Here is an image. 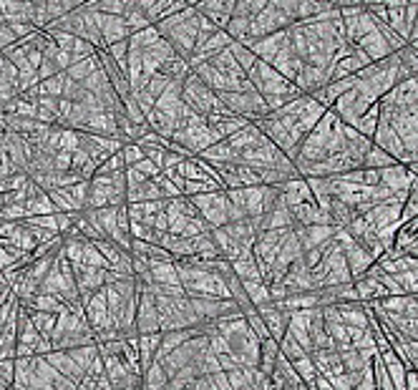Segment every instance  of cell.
<instances>
[{"instance_id": "obj_28", "label": "cell", "mask_w": 418, "mask_h": 390, "mask_svg": "<svg viewBox=\"0 0 418 390\" xmlns=\"http://www.w3.org/2000/svg\"><path fill=\"white\" fill-rule=\"evenodd\" d=\"M398 58H401V63L406 66V68L418 78V51L413 48L411 43H406V46H403V48L398 51Z\"/></svg>"}, {"instance_id": "obj_20", "label": "cell", "mask_w": 418, "mask_h": 390, "mask_svg": "<svg viewBox=\"0 0 418 390\" xmlns=\"http://www.w3.org/2000/svg\"><path fill=\"white\" fill-rule=\"evenodd\" d=\"M159 31H156V26H149V28H144V31H136V33H131L129 36V48L131 51H144V48H149L151 43H156L159 41Z\"/></svg>"}, {"instance_id": "obj_33", "label": "cell", "mask_w": 418, "mask_h": 390, "mask_svg": "<svg viewBox=\"0 0 418 390\" xmlns=\"http://www.w3.org/2000/svg\"><path fill=\"white\" fill-rule=\"evenodd\" d=\"M134 169L139 171V174H141L144 179H156V177L161 174L159 166H156L154 161H149V159H141L139 164H134Z\"/></svg>"}, {"instance_id": "obj_15", "label": "cell", "mask_w": 418, "mask_h": 390, "mask_svg": "<svg viewBox=\"0 0 418 390\" xmlns=\"http://www.w3.org/2000/svg\"><path fill=\"white\" fill-rule=\"evenodd\" d=\"M184 8H189L184 0H156V6L151 8V13L146 18H149V23L154 26V23H159L161 18H169V16H174V13H182Z\"/></svg>"}, {"instance_id": "obj_34", "label": "cell", "mask_w": 418, "mask_h": 390, "mask_svg": "<svg viewBox=\"0 0 418 390\" xmlns=\"http://www.w3.org/2000/svg\"><path fill=\"white\" fill-rule=\"evenodd\" d=\"M18 43V38H16V33L11 31V26L8 23H0V53L6 48H11V46H16Z\"/></svg>"}, {"instance_id": "obj_43", "label": "cell", "mask_w": 418, "mask_h": 390, "mask_svg": "<svg viewBox=\"0 0 418 390\" xmlns=\"http://www.w3.org/2000/svg\"><path fill=\"white\" fill-rule=\"evenodd\" d=\"M406 3H411V6H418V0H406Z\"/></svg>"}, {"instance_id": "obj_4", "label": "cell", "mask_w": 418, "mask_h": 390, "mask_svg": "<svg viewBox=\"0 0 418 390\" xmlns=\"http://www.w3.org/2000/svg\"><path fill=\"white\" fill-rule=\"evenodd\" d=\"M373 144L381 146L386 154H391L393 159L398 161V164H403V161H406V149H403V141L398 139V134L391 128V123L383 121L381 116H378V128H375V134H373Z\"/></svg>"}, {"instance_id": "obj_1", "label": "cell", "mask_w": 418, "mask_h": 390, "mask_svg": "<svg viewBox=\"0 0 418 390\" xmlns=\"http://www.w3.org/2000/svg\"><path fill=\"white\" fill-rule=\"evenodd\" d=\"M192 204L199 209V217L207 222L212 230L215 227H225L230 222V209L232 202L227 199L225 192H209V194H199V197H189Z\"/></svg>"}, {"instance_id": "obj_13", "label": "cell", "mask_w": 418, "mask_h": 390, "mask_svg": "<svg viewBox=\"0 0 418 390\" xmlns=\"http://www.w3.org/2000/svg\"><path fill=\"white\" fill-rule=\"evenodd\" d=\"M151 282L156 284H182L179 282L177 262H149Z\"/></svg>"}, {"instance_id": "obj_2", "label": "cell", "mask_w": 418, "mask_h": 390, "mask_svg": "<svg viewBox=\"0 0 418 390\" xmlns=\"http://www.w3.org/2000/svg\"><path fill=\"white\" fill-rule=\"evenodd\" d=\"M182 101L187 103V106L192 108L194 113H199V116H207V113L212 111V108H215L217 93L212 91V88H209L207 83H202V81H199L194 73H189L187 78H184Z\"/></svg>"}, {"instance_id": "obj_12", "label": "cell", "mask_w": 418, "mask_h": 390, "mask_svg": "<svg viewBox=\"0 0 418 390\" xmlns=\"http://www.w3.org/2000/svg\"><path fill=\"white\" fill-rule=\"evenodd\" d=\"M260 139H262V131H260V128L255 126V123H247V126L242 128V131H237L235 136H230V139H225V141L237 151V154H240V151H245V149H250V146H255Z\"/></svg>"}, {"instance_id": "obj_17", "label": "cell", "mask_w": 418, "mask_h": 390, "mask_svg": "<svg viewBox=\"0 0 418 390\" xmlns=\"http://www.w3.org/2000/svg\"><path fill=\"white\" fill-rule=\"evenodd\" d=\"M393 164H398V161L375 144L370 146L368 154L363 156V169H388V166H393Z\"/></svg>"}, {"instance_id": "obj_11", "label": "cell", "mask_w": 418, "mask_h": 390, "mask_svg": "<svg viewBox=\"0 0 418 390\" xmlns=\"http://www.w3.org/2000/svg\"><path fill=\"white\" fill-rule=\"evenodd\" d=\"M199 159L209 161V164H232L235 161L237 164V151L232 149L227 141H217V144H212L209 149H204L202 154H199Z\"/></svg>"}, {"instance_id": "obj_32", "label": "cell", "mask_w": 418, "mask_h": 390, "mask_svg": "<svg viewBox=\"0 0 418 390\" xmlns=\"http://www.w3.org/2000/svg\"><path fill=\"white\" fill-rule=\"evenodd\" d=\"M378 31H381V36L386 38V43H388V46H391L393 53H398V51H401L403 46H406V41H403V38L398 36L396 31H391V28H388L386 23H378Z\"/></svg>"}, {"instance_id": "obj_31", "label": "cell", "mask_w": 418, "mask_h": 390, "mask_svg": "<svg viewBox=\"0 0 418 390\" xmlns=\"http://www.w3.org/2000/svg\"><path fill=\"white\" fill-rule=\"evenodd\" d=\"M121 156H123V164L126 166H134V164H139L141 159H144V149H141L139 144H123V149H121Z\"/></svg>"}, {"instance_id": "obj_37", "label": "cell", "mask_w": 418, "mask_h": 390, "mask_svg": "<svg viewBox=\"0 0 418 390\" xmlns=\"http://www.w3.org/2000/svg\"><path fill=\"white\" fill-rule=\"evenodd\" d=\"M53 63H56V68H58V71H68L71 63H73V58H71L68 51H61L58 48V53L53 56Z\"/></svg>"}, {"instance_id": "obj_3", "label": "cell", "mask_w": 418, "mask_h": 390, "mask_svg": "<svg viewBox=\"0 0 418 390\" xmlns=\"http://www.w3.org/2000/svg\"><path fill=\"white\" fill-rule=\"evenodd\" d=\"M287 46H290V33H287V28H285V31H275L265 38H258V41H253L247 48L253 51L255 58L265 61V63H272L275 56L282 48H287Z\"/></svg>"}, {"instance_id": "obj_8", "label": "cell", "mask_w": 418, "mask_h": 390, "mask_svg": "<svg viewBox=\"0 0 418 390\" xmlns=\"http://www.w3.org/2000/svg\"><path fill=\"white\" fill-rule=\"evenodd\" d=\"M327 83H330V81H327V68H315V66H310V63L302 66L300 73H297V78H295L297 91L307 93V96Z\"/></svg>"}, {"instance_id": "obj_40", "label": "cell", "mask_w": 418, "mask_h": 390, "mask_svg": "<svg viewBox=\"0 0 418 390\" xmlns=\"http://www.w3.org/2000/svg\"><path fill=\"white\" fill-rule=\"evenodd\" d=\"M335 6L338 8H350V6H363L360 0H335Z\"/></svg>"}, {"instance_id": "obj_16", "label": "cell", "mask_w": 418, "mask_h": 390, "mask_svg": "<svg viewBox=\"0 0 418 390\" xmlns=\"http://www.w3.org/2000/svg\"><path fill=\"white\" fill-rule=\"evenodd\" d=\"M159 73H164L169 81H184L189 73H192V68H189V63L184 58H179V56H172L169 61H164V63H161Z\"/></svg>"}, {"instance_id": "obj_24", "label": "cell", "mask_w": 418, "mask_h": 390, "mask_svg": "<svg viewBox=\"0 0 418 390\" xmlns=\"http://www.w3.org/2000/svg\"><path fill=\"white\" fill-rule=\"evenodd\" d=\"M227 36L232 38L235 43H242L247 38V33H250V18H237V16H232L230 18V23H227Z\"/></svg>"}, {"instance_id": "obj_44", "label": "cell", "mask_w": 418, "mask_h": 390, "mask_svg": "<svg viewBox=\"0 0 418 390\" xmlns=\"http://www.w3.org/2000/svg\"><path fill=\"white\" fill-rule=\"evenodd\" d=\"M411 46H413V48H416V51H418V41H413V43H411Z\"/></svg>"}, {"instance_id": "obj_42", "label": "cell", "mask_w": 418, "mask_h": 390, "mask_svg": "<svg viewBox=\"0 0 418 390\" xmlns=\"http://www.w3.org/2000/svg\"><path fill=\"white\" fill-rule=\"evenodd\" d=\"M31 3H33L36 8H46V3H49V0H31Z\"/></svg>"}, {"instance_id": "obj_27", "label": "cell", "mask_w": 418, "mask_h": 390, "mask_svg": "<svg viewBox=\"0 0 418 390\" xmlns=\"http://www.w3.org/2000/svg\"><path fill=\"white\" fill-rule=\"evenodd\" d=\"M292 368H295V373L300 375V380H302L305 385H310L312 380L317 378V370H315V365H312L310 355H305V358L295 360V363H292Z\"/></svg>"}, {"instance_id": "obj_10", "label": "cell", "mask_w": 418, "mask_h": 390, "mask_svg": "<svg viewBox=\"0 0 418 390\" xmlns=\"http://www.w3.org/2000/svg\"><path fill=\"white\" fill-rule=\"evenodd\" d=\"M355 46H360V48H363L365 53H368V58L373 61V63H375V61L388 58V56L393 53L391 46L386 43V38L381 36V31H378V28H375L373 33H368V36L360 38V41L355 43Z\"/></svg>"}, {"instance_id": "obj_5", "label": "cell", "mask_w": 418, "mask_h": 390, "mask_svg": "<svg viewBox=\"0 0 418 390\" xmlns=\"http://www.w3.org/2000/svg\"><path fill=\"white\" fill-rule=\"evenodd\" d=\"M378 174H381V184L391 189V192H411V187L418 182L411 174V169L403 164H393V166H388V169H378Z\"/></svg>"}, {"instance_id": "obj_41", "label": "cell", "mask_w": 418, "mask_h": 390, "mask_svg": "<svg viewBox=\"0 0 418 390\" xmlns=\"http://www.w3.org/2000/svg\"><path fill=\"white\" fill-rule=\"evenodd\" d=\"M413 41H418V16H416V23H413V28H411V36H408V43H413Z\"/></svg>"}, {"instance_id": "obj_30", "label": "cell", "mask_w": 418, "mask_h": 390, "mask_svg": "<svg viewBox=\"0 0 418 390\" xmlns=\"http://www.w3.org/2000/svg\"><path fill=\"white\" fill-rule=\"evenodd\" d=\"M118 171H126V164H123L121 151H118V154H113V156H108V159L96 169V174H118Z\"/></svg>"}, {"instance_id": "obj_36", "label": "cell", "mask_w": 418, "mask_h": 390, "mask_svg": "<svg viewBox=\"0 0 418 390\" xmlns=\"http://www.w3.org/2000/svg\"><path fill=\"white\" fill-rule=\"evenodd\" d=\"M237 18H253V0H237L235 3V13Z\"/></svg>"}, {"instance_id": "obj_26", "label": "cell", "mask_w": 418, "mask_h": 390, "mask_svg": "<svg viewBox=\"0 0 418 390\" xmlns=\"http://www.w3.org/2000/svg\"><path fill=\"white\" fill-rule=\"evenodd\" d=\"M106 53L111 56L113 61H116V66L121 71H126V56H129V38L126 41H116L111 43V46H106ZM126 76V73H123Z\"/></svg>"}, {"instance_id": "obj_35", "label": "cell", "mask_w": 418, "mask_h": 390, "mask_svg": "<svg viewBox=\"0 0 418 390\" xmlns=\"http://www.w3.org/2000/svg\"><path fill=\"white\" fill-rule=\"evenodd\" d=\"M36 73H38V78H41V81H46V78H53V76L61 73V71L56 68V63L51 58H44V61H41V66H38Z\"/></svg>"}, {"instance_id": "obj_29", "label": "cell", "mask_w": 418, "mask_h": 390, "mask_svg": "<svg viewBox=\"0 0 418 390\" xmlns=\"http://www.w3.org/2000/svg\"><path fill=\"white\" fill-rule=\"evenodd\" d=\"M93 53H96V46H93V43L83 41V38H76L73 48H71V58H73V63L81 58H88V56H93Z\"/></svg>"}, {"instance_id": "obj_7", "label": "cell", "mask_w": 418, "mask_h": 390, "mask_svg": "<svg viewBox=\"0 0 418 390\" xmlns=\"http://www.w3.org/2000/svg\"><path fill=\"white\" fill-rule=\"evenodd\" d=\"M98 31H101L103 46H111L116 41H126L131 36V31L126 28L121 16H106V13H98Z\"/></svg>"}, {"instance_id": "obj_6", "label": "cell", "mask_w": 418, "mask_h": 390, "mask_svg": "<svg viewBox=\"0 0 418 390\" xmlns=\"http://www.w3.org/2000/svg\"><path fill=\"white\" fill-rule=\"evenodd\" d=\"M46 360H49V365L56 370V373H61L63 378H68V380H73L76 385L81 383V380L86 378V373L78 368V365L73 363V358H71L66 350H51V353H46L44 355Z\"/></svg>"}, {"instance_id": "obj_25", "label": "cell", "mask_w": 418, "mask_h": 390, "mask_svg": "<svg viewBox=\"0 0 418 390\" xmlns=\"http://www.w3.org/2000/svg\"><path fill=\"white\" fill-rule=\"evenodd\" d=\"M141 53H146V56H151V58H156L159 63H164V61H169L174 56V48L169 46V41L166 38H159L156 43H151L149 48H144Z\"/></svg>"}, {"instance_id": "obj_23", "label": "cell", "mask_w": 418, "mask_h": 390, "mask_svg": "<svg viewBox=\"0 0 418 390\" xmlns=\"http://www.w3.org/2000/svg\"><path fill=\"white\" fill-rule=\"evenodd\" d=\"M123 23H126V28H129L131 33H136V31H144V28H149L151 23H149V18L144 16V13L139 11L136 6H131V8H126V13H123Z\"/></svg>"}, {"instance_id": "obj_9", "label": "cell", "mask_w": 418, "mask_h": 390, "mask_svg": "<svg viewBox=\"0 0 418 390\" xmlns=\"http://www.w3.org/2000/svg\"><path fill=\"white\" fill-rule=\"evenodd\" d=\"M270 66H272V68L277 71V73L282 76V78H287L290 83H295L297 73H300V68L305 66V61L297 58V56L292 53V48L287 46V48H282L277 56H275V61Z\"/></svg>"}, {"instance_id": "obj_39", "label": "cell", "mask_w": 418, "mask_h": 390, "mask_svg": "<svg viewBox=\"0 0 418 390\" xmlns=\"http://www.w3.org/2000/svg\"><path fill=\"white\" fill-rule=\"evenodd\" d=\"M403 16H406V28H408V36H411V28H413L416 16H418V6H411V3H408V6L403 8Z\"/></svg>"}, {"instance_id": "obj_21", "label": "cell", "mask_w": 418, "mask_h": 390, "mask_svg": "<svg viewBox=\"0 0 418 390\" xmlns=\"http://www.w3.org/2000/svg\"><path fill=\"white\" fill-rule=\"evenodd\" d=\"M277 345H280V355H282V358H287L290 363H295V360H300V358H305V355H307L305 348H302L300 342L290 335V332H285V337L277 342Z\"/></svg>"}, {"instance_id": "obj_19", "label": "cell", "mask_w": 418, "mask_h": 390, "mask_svg": "<svg viewBox=\"0 0 418 390\" xmlns=\"http://www.w3.org/2000/svg\"><path fill=\"white\" fill-rule=\"evenodd\" d=\"M378 116H381V106L378 103H373V106L368 108V111L363 113V116L355 121L353 128H358V134L368 136V139H373L375 128H378Z\"/></svg>"}, {"instance_id": "obj_14", "label": "cell", "mask_w": 418, "mask_h": 390, "mask_svg": "<svg viewBox=\"0 0 418 390\" xmlns=\"http://www.w3.org/2000/svg\"><path fill=\"white\" fill-rule=\"evenodd\" d=\"M98 68H101V61H98V51H96V53L88 56V58H81V61H76V63H71V68L66 71V76L81 83V81H86L88 76Z\"/></svg>"}, {"instance_id": "obj_38", "label": "cell", "mask_w": 418, "mask_h": 390, "mask_svg": "<svg viewBox=\"0 0 418 390\" xmlns=\"http://www.w3.org/2000/svg\"><path fill=\"white\" fill-rule=\"evenodd\" d=\"M350 56H353V58L358 61V66H360V68H365V66H370V63H373V61L368 58V53H365V51L360 48V46H355V43H353V51H350Z\"/></svg>"}, {"instance_id": "obj_22", "label": "cell", "mask_w": 418, "mask_h": 390, "mask_svg": "<svg viewBox=\"0 0 418 390\" xmlns=\"http://www.w3.org/2000/svg\"><path fill=\"white\" fill-rule=\"evenodd\" d=\"M230 53L235 56V61H237V63H240V68L245 71V73H247V71H250V68H253L255 61H258V58H255L253 51L247 48V46H242V43H235V41L230 43Z\"/></svg>"}, {"instance_id": "obj_18", "label": "cell", "mask_w": 418, "mask_h": 390, "mask_svg": "<svg viewBox=\"0 0 418 390\" xmlns=\"http://www.w3.org/2000/svg\"><path fill=\"white\" fill-rule=\"evenodd\" d=\"M28 317H31V325L36 327V330L41 332L46 340H51V337H53V330H56V315H53V312L33 310V312H28Z\"/></svg>"}]
</instances>
